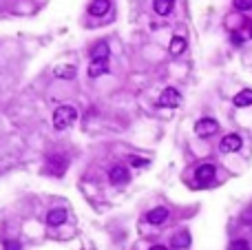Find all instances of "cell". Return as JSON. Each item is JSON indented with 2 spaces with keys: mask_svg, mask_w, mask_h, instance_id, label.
<instances>
[{
  "mask_svg": "<svg viewBox=\"0 0 252 250\" xmlns=\"http://www.w3.org/2000/svg\"><path fill=\"white\" fill-rule=\"evenodd\" d=\"M106 71H109V60H91V67H89L91 77H100Z\"/></svg>",
  "mask_w": 252,
  "mask_h": 250,
  "instance_id": "obj_12",
  "label": "cell"
},
{
  "mask_svg": "<svg viewBox=\"0 0 252 250\" xmlns=\"http://www.w3.org/2000/svg\"><path fill=\"white\" fill-rule=\"evenodd\" d=\"M239 149H241V137H239L237 133H230L221 140V151H224V153H234V151H239Z\"/></svg>",
  "mask_w": 252,
  "mask_h": 250,
  "instance_id": "obj_9",
  "label": "cell"
},
{
  "mask_svg": "<svg viewBox=\"0 0 252 250\" xmlns=\"http://www.w3.org/2000/svg\"><path fill=\"white\" fill-rule=\"evenodd\" d=\"M186 49V40L181 38V36H175V38L171 40V47H168V51L173 53V56H179V53H184Z\"/></svg>",
  "mask_w": 252,
  "mask_h": 250,
  "instance_id": "obj_17",
  "label": "cell"
},
{
  "mask_svg": "<svg viewBox=\"0 0 252 250\" xmlns=\"http://www.w3.org/2000/svg\"><path fill=\"white\" fill-rule=\"evenodd\" d=\"M109 56H111V47L104 40H100V42H96L91 47V60H109Z\"/></svg>",
  "mask_w": 252,
  "mask_h": 250,
  "instance_id": "obj_8",
  "label": "cell"
},
{
  "mask_svg": "<svg viewBox=\"0 0 252 250\" xmlns=\"http://www.w3.org/2000/svg\"><path fill=\"white\" fill-rule=\"evenodd\" d=\"M131 164H133V166H148V159H144V157H131Z\"/></svg>",
  "mask_w": 252,
  "mask_h": 250,
  "instance_id": "obj_20",
  "label": "cell"
},
{
  "mask_svg": "<svg viewBox=\"0 0 252 250\" xmlns=\"http://www.w3.org/2000/svg\"><path fill=\"white\" fill-rule=\"evenodd\" d=\"M191 232L188 231H181V232H177L175 237H173V248H177V250H186L188 246H191Z\"/></svg>",
  "mask_w": 252,
  "mask_h": 250,
  "instance_id": "obj_13",
  "label": "cell"
},
{
  "mask_svg": "<svg viewBox=\"0 0 252 250\" xmlns=\"http://www.w3.org/2000/svg\"><path fill=\"white\" fill-rule=\"evenodd\" d=\"M233 5H234V9H239V11H250L252 0H233Z\"/></svg>",
  "mask_w": 252,
  "mask_h": 250,
  "instance_id": "obj_18",
  "label": "cell"
},
{
  "mask_svg": "<svg viewBox=\"0 0 252 250\" xmlns=\"http://www.w3.org/2000/svg\"><path fill=\"white\" fill-rule=\"evenodd\" d=\"M56 77H60V80H71V77H76V67H73V64H62V67L56 69Z\"/></svg>",
  "mask_w": 252,
  "mask_h": 250,
  "instance_id": "obj_15",
  "label": "cell"
},
{
  "mask_svg": "<svg viewBox=\"0 0 252 250\" xmlns=\"http://www.w3.org/2000/svg\"><path fill=\"white\" fill-rule=\"evenodd\" d=\"M5 250H20V244H18V241H7Z\"/></svg>",
  "mask_w": 252,
  "mask_h": 250,
  "instance_id": "obj_21",
  "label": "cell"
},
{
  "mask_svg": "<svg viewBox=\"0 0 252 250\" xmlns=\"http://www.w3.org/2000/svg\"><path fill=\"white\" fill-rule=\"evenodd\" d=\"M168 208H164V206H157V208H153L151 212L146 215V221L148 224H153V226H159V224H164V221L168 219Z\"/></svg>",
  "mask_w": 252,
  "mask_h": 250,
  "instance_id": "obj_7",
  "label": "cell"
},
{
  "mask_svg": "<svg viewBox=\"0 0 252 250\" xmlns=\"http://www.w3.org/2000/svg\"><path fill=\"white\" fill-rule=\"evenodd\" d=\"M153 7H155V11L159 16H168L173 11V7H175V0H155Z\"/></svg>",
  "mask_w": 252,
  "mask_h": 250,
  "instance_id": "obj_14",
  "label": "cell"
},
{
  "mask_svg": "<svg viewBox=\"0 0 252 250\" xmlns=\"http://www.w3.org/2000/svg\"><path fill=\"white\" fill-rule=\"evenodd\" d=\"M76 120H78L76 106L62 104V106H58L56 113H53V129H56V131H64V129H69V126H71Z\"/></svg>",
  "mask_w": 252,
  "mask_h": 250,
  "instance_id": "obj_1",
  "label": "cell"
},
{
  "mask_svg": "<svg viewBox=\"0 0 252 250\" xmlns=\"http://www.w3.org/2000/svg\"><path fill=\"white\" fill-rule=\"evenodd\" d=\"M214 173H217V169H214V164H201L199 169L195 171V177L199 184H208L214 179Z\"/></svg>",
  "mask_w": 252,
  "mask_h": 250,
  "instance_id": "obj_6",
  "label": "cell"
},
{
  "mask_svg": "<svg viewBox=\"0 0 252 250\" xmlns=\"http://www.w3.org/2000/svg\"><path fill=\"white\" fill-rule=\"evenodd\" d=\"M111 9V0H93L89 5V14L96 16V18H100V16H106Z\"/></svg>",
  "mask_w": 252,
  "mask_h": 250,
  "instance_id": "obj_10",
  "label": "cell"
},
{
  "mask_svg": "<svg viewBox=\"0 0 252 250\" xmlns=\"http://www.w3.org/2000/svg\"><path fill=\"white\" fill-rule=\"evenodd\" d=\"M228 250H250V248H248L246 239H237V241H233V244L228 246Z\"/></svg>",
  "mask_w": 252,
  "mask_h": 250,
  "instance_id": "obj_19",
  "label": "cell"
},
{
  "mask_svg": "<svg viewBox=\"0 0 252 250\" xmlns=\"http://www.w3.org/2000/svg\"><path fill=\"white\" fill-rule=\"evenodd\" d=\"M151 250H166V246H153Z\"/></svg>",
  "mask_w": 252,
  "mask_h": 250,
  "instance_id": "obj_24",
  "label": "cell"
},
{
  "mask_svg": "<svg viewBox=\"0 0 252 250\" xmlns=\"http://www.w3.org/2000/svg\"><path fill=\"white\" fill-rule=\"evenodd\" d=\"M233 44H237V47H241V44H243V38H241V36H233Z\"/></svg>",
  "mask_w": 252,
  "mask_h": 250,
  "instance_id": "obj_23",
  "label": "cell"
},
{
  "mask_svg": "<svg viewBox=\"0 0 252 250\" xmlns=\"http://www.w3.org/2000/svg\"><path fill=\"white\" fill-rule=\"evenodd\" d=\"M179 102H181L179 91L173 89V87H168V89H164V91H162V96H159L157 104L164 106V109H175V106H179Z\"/></svg>",
  "mask_w": 252,
  "mask_h": 250,
  "instance_id": "obj_2",
  "label": "cell"
},
{
  "mask_svg": "<svg viewBox=\"0 0 252 250\" xmlns=\"http://www.w3.org/2000/svg\"><path fill=\"white\" fill-rule=\"evenodd\" d=\"M64 221H67V211H64V208H53V211H49V215H47L49 226H62Z\"/></svg>",
  "mask_w": 252,
  "mask_h": 250,
  "instance_id": "obj_11",
  "label": "cell"
},
{
  "mask_svg": "<svg viewBox=\"0 0 252 250\" xmlns=\"http://www.w3.org/2000/svg\"><path fill=\"white\" fill-rule=\"evenodd\" d=\"M252 104V89H243L234 96V106H250Z\"/></svg>",
  "mask_w": 252,
  "mask_h": 250,
  "instance_id": "obj_16",
  "label": "cell"
},
{
  "mask_svg": "<svg viewBox=\"0 0 252 250\" xmlns=\"http://www.w3.org/2000/svg\"><path fill=\"white\" fill-rule=\"evenodd\" d=\"M243 221H246V224H252V211H246L243 212V217H241Z\"/></svg>",
  "mask_w": 252,
  "mask_h": 250,
  "instance_id": "obj_22",
  "label": "cell"
},
{
  "mask_svg": "<svg viewBox=\"0 0 252 250\" xmlns=\"http://www.w3.org/2000/svg\"><path fill=\"white\" fill-rule=\"evenodd\" d=\"M217 131H219V124L213 117H201L195 124V133L199 135V137H210V135H214Z\"/></svg>",
  "mask_w": 252,
  "mask_h": 250,
  "instance_id": "obj_3",
  "label": "cell"
},
{
  "mask_svg": "<svg viewBox=\"0 0 252 250\" xmlns=\"http://www.w3.org/2000/svg\"><path fill=\"white\" fill-rule=\"evenodd\" d=\"M109 179L115 186H122V184H126L131 179V173L126 166H113V169L109 171Z\"/></svg>",
  "mask_w": 252,
  "mask_h": 250,
  "instance_id": "obj_4",
  "label": "cell"
},
{
  "mask_svg": "<svg viewBox=\"0 0 252 250\" xmlns=\"http://www.w3.org/2000/svg\"><path fill=\"white\" fill-rule=\"evenodd\" d=\"M69 166V159L64 157V155H53V157H49V171H51V175H64V171H67Z\"/></svg>",
  "mask_w": 252,
  "mask_h": 250,
  "instance_id": "obj_5",
  "label": "cell"
}]
</instances>
